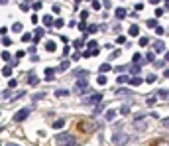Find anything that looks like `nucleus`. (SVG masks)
I'll return each mask as SVG.
<instances>
[{"label":"nucleus","mask_w":169,"mask_h":146,"mask_svg":"<svg viewBox=\"0 0 169 146\" xmlns=\"http://www.w3.org/2000/svg\"><path fill=\"white\" fill-rule=\"evenodd\" d=\"M77 128L81 130V132H92V130L100 128V125H98V122H94V120H79V122H77Z\"/></svg>","instance_id":"obj_1"},{"label":"nucleus","mask_w":169,"mask_h":146,"mask_svg":"<svg viewBox=\"0 0 169 146\" xmlns=\"http://www.w3.org/2000/svg\"><path fill=\"white\" fill-rule=\"evenodd\" d=\"M87 89H89V77H79L75 87H73V91L75 93H84Z\"/></svg>","instance_id":"obj_2"},{"label":"nucleus","mask_w":169,"mask_h":146,"mask_svg":"<svg viewBox=\"0 0 169 146\" xmlns=\"http://www.w3.org/2000/svg\"><path fill=\"white\" fill-rule=\"evenodd\" d=\"M128 140H130V136H128V134H124L122 130H120V132H114V136H112V142H114L116 146H124Z\"/></svg>","instance_id":"obj_3"},{"label":"nucleus","mask_w":169,"mask_h":146,"mask_svg":"<svg viewBox=\"0 0 169 146\" xmlns=\"http://www.w3.org/2000/svg\"><path fill=\"white\" fill-rule=\"evenodd\" d=\"M84 103H89V105H94V103H100V101H102V93H92V95H89V97H84Z\"/></svg>","instance_id":"obj_4"},{"label":"nucleus","mask_w":169,"mask_h":146,"mask_svg":"<svg viewBox=\"0 0 169 146\" xmlns=\"http://www.w3.org/2000/svg\"><path fill=\"white\" fill-rule=\"evenodd\" d=\"M71 134H67V132H61V134H57V136H55V142H57V144H61V146H65L67 142H71Z\"/></svg>","instance_id":"obj_5"},{"label":"nucleus","mask_w":169,"mask_h":146,"mask_svg":"<svg viewBox=\"0 0 169 146\" xmlns=\"http://www.w3.org/2000/svg\"><path fill=\"white\" fill-rule=\"evenodd\" d=\"M28 115H30V109H22V111H18V113L14 115V122H22V120H26Z\"/></svg>","instance_id":"obj_6"},{"label":"nucleus","mask_w":169,"mask_h":146,"mask_svg":"<svg viewBox=\"0 0 169 146\" xmlns=\"http://www.w3.org/2000/svg\"><path fill=\"white\" fill-rule=\"evenodd\" d=\"M134 128H136L138 132H143V130L148 128V122H146V120H136V122H134Z\"/></svg>","instance_id":"obj_7"},{"label":"nucleus","mask_w":169,"mask_h":146,"mask_svg":"<svg viewBox=\"0 0 169 146\" xmlns=\"http://www.w3.org/2000/svg\"><path fill=\"white\" fill-rule=\"evenodd\" d=\"M128 36H132V38H138V36H140V28H138L136 24H132V26L128 28Z\"/></svg>","instance_id":"obj_8"},{"label":"nucleus","mask_w":169,"mask_h":146,"mask_svg":"<svg viewBox=\"0 0 169 146\" xmlns=\"http://www.w3.org/2000/svg\"><path fill=\"white\" fill-rule=\"evenodd\" d=\"M114 16H116V20L120 22V20H124V18H126V16H128V12H126V10H124V8H118L116 12H114Z\"/></svg>","instance_id":"obj_9"},{"label":"nucleus","mask_w":169,"mask_h":146,"mask_svg":"<svg viewBox=\"0 0 169 146\" xmlns=\"http://www.w3.org/2000/svg\"><path fill=\"white\" fill-rule=\"evenodd\" d=\"M142 83H146V79H142V77H130V85L132 87H138V85H142Z\"/></svg>","instance_id":"obj_10"},{"label":"nucleus","mask_w":169,"mask_h":146,"mask_svg":"<svg viewBox=\"0 0 169 146\" xmlns=\"http://www.w3.org/2000/svg\"><path fill=\"white\" fill-rule=\"evenodd\" d=\"M43 34H45V30H43V28H38V30H36V36H33V42L38 44V42L43 38Z\"/></svg>","instance_id":"obj_11"},{"label":"nucleus","mask_w":169,"mask_h":146,"mask_svg":"<svg viewBox=\"0 0 169 146\" xmlns=\"http://www.w3.org/2000/svg\"><path fill=\"white\" fill-rule=\"evenodd\" d=\"M156 97H157V99H169V91H167V89H159V91H156Z\"/></svg>","instance_id":"obj_12"},{"label":"nucleus","mask_w":169,"mask_h":146,"mask_svg":"<svg viewBox=\"0 0 169 146\" xmlns=\"http://www.w3.org/2000/svg\"><path fill=\"white\" fill-rule=\"evenodd\" d=\"M45 79L47 81L55 79V69H53V67H47V69H45Z\"/></svg>","instance_id":"obj_13"},{"label":"nucleus","mask_w":169,"mask_h":146,"mask_svg":"<svg viewBox=\"0 0 169 146\" xmlns=\"http://www.w3.org/2000/svg\"><path fill=\"white\" fill-rule=\"evenodd\" d=\"M163 49H165V44H163L161 40H157L156 44H153V52H157V53H159V52H163Z\"/></svg>","instance_id":"obj_14"},{"label":"nucleus","mask_w":169,"mask_h":146,"mask_svg":"<svg viewBox=\"0 0 169 146\" xmlns=\"http://www.w3.org/2000/svg\"><path fill=\"white\" fill-rule=\"evenodd\" d=\"M116 83H118V85H122V83H130V77H128V75H118Z\"/></svg>","instance_id":"obj_15"},{"label":"nucleus","mask_w":169,"mask_h":146,"mask_svg":"<svg viewBox=\"0 0 169 146\" xmlns=\"http://www.w3.org/2000/svg\"><path fill=\"white\" fill-rule=\"evenodd\" d=\"M112 67H110V63H102V65L98 67V71H100V75H104V73H108Z\"/></svg>","instance_id":"obj_16"},{"label":"nucleus","mask_w":169,"mask_h":146,"mask_svg":"<svg viewBox=\"0 0 169 146\" xmlns=\"http://www.w3.org/2000/svg\"><path fill=\"white\" fill-rule=\"evenodd\" d=\"M151 146H169V142H167V140H163V138H157V140L151 142Z\"/></svg>","instance_id":"obj_17"},{"label":"nucleus","mask_w":169,"mask_h":146,"mask_svg":"<svg viewBox=\"0 0 169 146\" xmlns=\"http://www.w3.org/2000/svg\"><path fill=\"white\" fill-rule=\"evenodd\" d=\"M143 79H146V83H148V85H151V83H156V81H157V75L150 73V75H148V77H143Z\"/></svg>","instance_id":"obj_18"},{"label":"nucleus","mask_w":169,"mask_h":146,"mask_svg":"<svg viewBox=\"0 0 169 146\" xmlns=\"http://www.w3.org/2000/svg\"><path fill=\"white\" fill-rule=\"evenodd\" d=\"M55 47H57V46H55V42H53V40L45 42V49H47V52H55Z\"/></svg>","instance_id":"obj_19"},{"label":"nucleus","mask_w":169,"mask_h":146,"mask_svg":"<svg viewBox=\"0 0 169 146\" xmlns=\"http://www.w3.org/2000/svg\"><path fill=\"white\" fill-rule=\"evenodd\" d=\"M51 126H53V128H63V126H65V120H63V119H57Z\"/></svg>","instance_id":"obj_20"},{"label":"nucleus","mask_w":169,"mask_h":146,"mask_svg":"<svg viewBox=\"0 0 169 146\" xmlns=\"http://www.w3.org/2000/svg\"><path fill=\"white\" fill-rule=\"evenodd\" d=\"M132 61H134V65H140V63H142V53H134Z\"/></svg>","instance_id":"obj_21"},{"label":"nucleus","mask_w":169,"mask_h":146,"mask_svg":"<svg viewBox=\"0 0 169 146\" xmlns=\"http://www.w3.org/2000/svg\"><path fill=\"white\" fill-rule=\"evenodd\" d=\"M73 47H75V49H81V47H84V40H75V42H73Z\"/></svg>","instance_id":"obj_22"},{"label":"nucleus","mask_w":169,"mask_h":146,"mask_svg":"<svg viewBox=\"0 0 169 146\" xmlns=\"http://www.w3.org/2000/svg\"><path fill=\"white\" fill-rule=\"evenodd\" d=\"M2 75H4V77H12V67L6 65L4 69H2Z\"/></svg>","instance_id":"obj_23"},{"label":"nucleus","mask_w":169,"mask_h":146,"mask_svg":"<svg viewBox=\"0 0 169 146\" xmlns=\"http://www.w3.org/2000/svg\"><path fill=\"white\" fill-rule=\"evenodd\" d=\"M114 117H116V111H114V109H108V111H106V120H112Z\"/></svg>","instance_id":"obj_24"},{"label":"nucleus","mask_w":169,"mask_h":146,"mask_svg":"<svg viewBox=\"0 0 169 146\" xmlns=\"http://www.w3.org/2000/svg\"><path fill=\"white\" fill-rule=\"evenodd\" d=\"M69 93H71V91H67V89H57V91H55V95H57V97H67Z\"/></svg>","instance_id":"obj_25"},{"label":"nucleus","mask_w":169,"mask_h":146,"mask_svg":"<svg viewBox=\"0 0 169 146\" xmlns=\"http://www.w3.org/2000/svg\"><path fill=\"white\" fill-rule=\"evenodd\" d=\"M146 59L151 61V63H156V53H153V52H148V53H146Z\"/></svg>","instance_id":"obj_26"},{"label":"nucleus","mask_w":169,"mask_h":146,"mask_svg":"<svg viewBox=\"0 0 169 146\" xmlns=\"http://www.w3.org/2000/svg\"><path fill=\"white\" fill-rule=\"evenodd\" d=\"M98 44H97V42H87V47H89V49H91V52H97V49H98Z\"/></svg>","instance_id":"obj_27"},{"label":"nucleus","mask_w":169,"mask_h":146,"mask_svg":"<svg viewBox=\"0 0 169 146\" xmlns=\"http://www.w3.org/2000/svg\"><path fill=\"white\" fill-rule=\"evenodd\" d=\"M43 24H45V26H53V18L49 16V14H47V16H43Z\"/></svg>","instance_id":"obj_28"},{"label":"nucleus","mask_w":169,"mask_h":146,"mask_svg":"<svg viewBox=\"0 0 169 146\" xmlns=\"http://www.w3.org/2000/svg\"><path fill=\"white\" fill-rule=\"evenodd\" d=\"M12 30H14V32H22V30H24V26H22V24H20V22H16V24H14V26H12Z\"/></svg>","instance_id":"obj_29"},{"label":"nucleus","mask_w":169,"mask_h":146,"mask_svg":"<svg viewBox=\"0 0 169 146\" xmlns=\"http://www.w3.org/2000/svg\"><path fill=\"white\" fill-rule=\"evenodd\" d=\"M65 69H69V61H61V65H59V71H65Z\"/></svg>","instance_id":"obj_30"},{"label":"nucleus","mask_w":169,"mask_h":146,"mask_svg":"<svg viewBox=\"0 0 169 146\" xmlns=\"http://www.w3.org/2000/svg\"><path fill=\"white\" fill-rule=\"evenodd\" d=\"M2 59H4V61H10V63H12V55H10L8 52H2Z\"/></svg>","instance_id":"obj_31"},{"label":"nucleus","mask_w":169,"mask_h":146,"mask_svg":"<svg viewBox=\"0 0 169 146\" xmlns=\"http://www.w3.org/2000/svg\"><path fill=\"white\" fill-rule=\"evenodd\" d=\"M87 32H89V34H97V32H98V26H94V24H91Z\"/></svg>","instance_id":"obj_32"},{"label":"nucleus","mask_w":169,"mask_h":146,"mask_svg":"<svg viewBox=\"0 0 169 146\" xmlns=\"http://www.w3.org/2000/svg\"><path fill=\"white\" fill-rule=\"evenodd\" d=\"M20 10L28 12V10H30V4H28V2H20Z\"/></svg>","instance_id":"obj_33"},{"label":"nucleus","mask_w":169,"mask_h":146,"mask_svg":"<svg viewBox=\"0 0 169 146\" xmlns=\"http://www.w3.org/2000/svg\"><path fill=\"white\" fill-rule=\"evenodd\" d=\"M28 83H30V85H38V77H36V75H30Z\"/></svg>","instance_id":"obj_34"},{"label":"nucleus","mask_w":169,"mask_h":146,"mask_svg":"<svg viewBox=\"0 0 169 146\" xmlns=\"http://www.w3.org/2000/svg\"><path fill=\"white\" fill-rule=\"evenodd\" d=\"M148 28H159V26H157V20H153V18L148 20Z\"/></svg>","instance_id":"obj_35"},{"label":"nucleus","mask_w":169,"mask_h":146,"mask_svg":"<svg viewBox=\"0 0 169 146\" xmlns=\"http://www.w3.org/2000/svg\"><path fill=\"white\" fill-rule=\"evenodd\" d=\"M120 113H122V115H128V113H130V107H128V105L120 107Z\"/></svg>","instance_id":"obj_36"},{"label":"nucleus","mask_w":169,"mask_h":146,"mask_svg":"<svg viewBox=\"0 0 169 146\" xmlns=\"http://www.w3.org/2000/svg\"><path fill=\"white\" fill-rule=\"evenodd\" d=\"M65 26V22L61 20V18H57V20H55V28H63Z\"/></svg>","instance_id":"obj_37"},{"label":"nucleus","mask_w":169,"mask_h":146,"mask_svg":"<svg viewBox=\"0 0 169 146\" xmlns=\"http://www.w3.org/2000/svg\"><path fill=\"white\" fill-rule=\"evenodd\" d=\"M102 109H104V105H97V107H94V115H100V113H102Z\"/></svg>","instance_id":"obj_38"},{"label":"nucleus","mask_w":169,"mask_h":146,"mask_svg":"<svg viewBox=\"0 0 169 146\" xmlns=\"http://www.w3.org/2000/svg\"><path fill=\"white\" fill-rule=\"evenodd\" d=\"M51 10H53V14H59V12H61V6H59V4H53Z\"/></svg>","instance_id":"obj_39"},{"label":"nucleus","mask_w":169,"mask_h":146,"mask_svg":"<svg viewBox=\"0 0 169 146\" xmlns=\"http://www.w3.org/2000/svg\"><path fill=\"white\" fill-rule=\"evenodd\" d=\"M79 30H81V32H87L89 28H87V24H84V22H79Z\"/></svg>","instance_id":"obj_40"},{"label":"nucleus","mask_w":169,"mask_h":146,"mask_svg":"<svg viewBox=\"0 0 169 146\" xmlns=\"http://www.w3.org/2000/svg\"><path fill=\"white\" fill-rule=\"evenodd\" d=\"M2 46H12V40L10 38H2Z\"/></svg>","instance_id":"obj_41"},{"label":"nucleus","mask_w":169,"mask_h":146,"mask_svg":"<svg viewBox=\"0 0 169 146\" xmlns=\"http://www.w3.org/2000/svg\"><path fill=\"white\" fill-rule=\"evenodd\" d=\"M91 6H92V10H100V2H98V0H94Z\"/></svg>","instance_id":"obj_42"},{"label":"nucleus","mask_w":169,"mask_h":146,"mask_svg":"<svg viewBox=\"0 0 169 146\" xmlns=\"http://www.w3.org/2000/svg\"><path fill=\"white\" fill-rule=\"evenodd\" d=\"M97 81H98V85H106V77H104V75H100Z\"/></svg>","instance_id":"obj_43"},{"label":"nucleus","mask_w":169,"mask_h":146,"mask_svg":"<svg viewBox=\"0 0 169 146\" xmlns=\"http://www.w3.org/2000/svg\"><path fill=\"white\" fill-rule=\"evenodd\" d=\"M132 73H134V75H136V73H140V65H134V63H132V69H130Z\"/></svg>","instance_id":"obj_44"},{"label":"nucleus","mask_w":169,"mask_h":146,"mask_svg":"<svg viewBox=\"0 0 169 146\" xmlns=\"http://www.w3.org/2000/svg\"><path fill=\"white\" fill-rule=\"evenodd\" d=\"M32 40V34H24V36H22V42H30Z\"/></svg>","instance_id":"obj_45"},{"label":"nucleus","mask_w":169,"mask_h":146,"mask_svg":"<svg viewBox=\"0 0 169 146\" xmlns=\"http://www.w3.org/2000/svg\"><path fill=\"white\" fill-rule=\"evenodd\" d=\"M148 44H150L148 38H140V46H148Z\"/></svg>","instance_id":"obj_46"},{"label":"nucleus","mask_w":169,"mask_h":146,"mask_svg":"<svg viewBox=\"0 0 169 146\" xmlns=\"http://www.w3.org/2000/svg\"><path fill=\"white\" fill-rule=\"evenodd\" d=\"M116 93H118V95H128V93H130V91H128V89H122V87H120V89H118Z\"/></svg>","instance_id":"obj_47"},{"label":"nucleus","mask_w":169,"mask_h":146,"mask_svg":"<svg viewBox=\"0 0 169 146\" xmlns=\"http://www.w3.org/2000/svg\"><path fill=\"white\" fill-rule=\"evenodd\" d=\"M156 101H157V97H148V101H146V103H148V105H153Z\"/></svg>","instance_id":"obj_48"},{"label":"nucleus","mask_w":169,"mask_h":146,"mask_svg":"<svg viewBox=\"0 0 169 146\" xmlns=\"http://www.w3.org/2000/svg\"><path fill=\"white\" fill-rule=\"evenodd\" d=\"M163 16V8H157L156 10V18H161Z\"/></svg>","instance_id":"obj_49"},{"label":"nucleus","mask_w":169,"mask_h":146,"mask_svg":"<svg viewBox=\"0 0 169 146\" xmlns=\"http://www.w3.org/2000/svg\"><path fill=\"white\" fill-rule=\"evenodd\" d=\"M87 16H89V12H87V10H83V12H81V22L87 20Z\"/></svg>","instance_id":"obj_50"},{"label":"nucleus","mask_w":169,"mask_h":146,"mask_svg":"<svg viewBox=\"0 0 169 146\" xmlns=\"http://www.w3.org/2000/svg\"><path fill=\"white\" fill-rule=\"evenodd\" d=\"M32 6H33V8H36V10H41V6H43V4H41V2H33Z\"/></svg>","instance_id":"obj_51"},{"label":"nucleus","mask_w":169,"mask_h":146,"mask_svg":"<svg viewBox=\"0 0 169 146\" xmlns=\"http://www.w3.org/2000/svg\"><path fill=\"white\" fill-rule=\"evenodd\" d=\"M163 32H165V28H161V26H159V28H156V34H157V36H161Z\"/></svg>","instance_id":"obj_52"},{"label":"nucleus","mask_w":169,"mask_h":146,"mask_svg":"<svg viewBox=\"0 0 169 146\" xmlns=\"http://www.w3.org/2000/svg\"><path fill=\"white\" fill-rule=\"evenodd\" d=\"M65 146H79V142H77V140H75V138H73L71 140V142H67V144Z\"/></svg>","instance_id":"obj_53"},{"label":"nucleus","mask_w":169,"mask_h":146,"mask_svg":"<svg viewBox=\"0 0 169 146\" xmlns=\"http://www.w3.org/2000/svg\"><path fill=\"white\" fill-rule=\"evenodd\" d=\"M24 55H26V52H24V49H20V52L16 53V57H18V59H20V57H24Z\"/></svg>","instance_id":"obj_54"},{"label":"nucleus","mask_w":169,"mask_h":146,"mask_svg":"<svg viewBox=\"0 0 169 146\" xmlns=\"http://www.w3.org/2000/svg\"><path fill=\"white\" fill-rule=\"evenodd\" d=\"M39 99H43V93H38V95H33V101H39Z\"/></svg>","instance_id":"obj_55"},{"label":"nucleus","mask_w":169,"mask_h":146,"mask_svg":"<svg viewBox=\"0 0 169 146\" xmlns=\"http://www.w3.org/2000/svg\"><path fill=\"white\" fill-rule=\"evenodd\" d=\"M161 125L165 126V128H169V117H167V119H163V122H161Z\"/></svg>","instance_id":"obj_56"},{"label":"nucleus","mask_w":169,"mask_h":146,"mask_svg":"<svg viewBox=\"0 0 169 146\" xmlns=\"http://www.w3.org/2000/svg\"><path fill=\"white\" fill-rule=\"evenodd\" d=\"M6 146H20V144H16V142H8Z\"/></svg>","instance_id":"obj_57"},{"label":"nucleus","mask_w":169,"mask_h":146,"mask_svg":"<svg viewBox=\"0 0 169 146\" xmlns=\"http://www.w3.org/2000/svg\"><path fill=\"white\" fill-rule=\"evenodd\" d=\"M163 61H169V52L165 53V59H163Z\"/></svg>","instance_id":"obj_58"},{"label":"nucleus","mask_w":169,"mask_h":146,"mask_svg":"<svg viewBox=\"0 0 169 146\" xmlns=\"http://www.w3.org/2000/svg\"><path fill=\"white\" fill-rule=\"evenodd\" d=\"M165 77H169V69H167V71H165Z\"/></svg>","instance_id":"obj_59"}]
</instances>
